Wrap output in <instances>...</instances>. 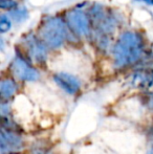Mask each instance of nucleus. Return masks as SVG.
<instances>
[{
    "mask_svg": "<svg viewBox=\"0 0 153 154\" xmlns=\"http://www.w3.org/2000/svg\"><path fill=\"white\" fill-rule=\"evenodd\" d=\"M143 39L134 32H126L118 38L113 47V59L116 67L133 64L143 54Z\"/></svg>",
    "mask_w": 153,
    "mask_h": 154,
    "instance_id": "f257e3e1",
    "label": "nucleus"
},
{
    "mask_svg": "<svg viewBox=\"0 0 153 154\" xmlns=\"http://www.w3.org/2000/svg\"><path fill=\"white\" fill-rule=\"evenodd\" d=\"M150 108L153 110V94H152V97H150Z\"/></svg>",
    "mask_w": 153,
    "mask_h": 154,
    "instance_id": "2eb2a0df",
    "label": "nucleus"
},
{
    "mask_svg": "<svg viewBox=\"0 0 153 154\" xmlns=\"http://www.w3.org/2000/svg\"><path fill=\"white\" fill-rule=\"evenodd\" d=\"M147 154H153V150H150L149 152H148Z\"/></svg>",
    "mask_w": 153,
    "mask_h": 154,
    "instance_id": "dca6fc26",
    "label": "nucleus"
},
{
    "mask_svg": "<svg viewBox=\"0 0 153 154\" xmlns=\"http://www.w3.org/2000/svg\"><path fill=\"white\" fill-rule=\"evenodd\" d=\"M10 15L12 17L13 20H15L16 22H22V21L26 20L27 17H29V12H27V8L25 6H21L12 10L10 12Z\"/></svg>",
    "mask_w": 153,
    "mask_h": 154,
    "instance_id": "1a4fd4ad",
    "label": "nucleus"
},
{
    "mask_svg": "<svg viewBox=\"0 0 153 154\" xmlns=\"http://www.w3.org/2000/svg\"><path fill=\"white\" fill-rule=\"evenodd\" d=\"M67 24L78 36H87L90 32V24L87 16L80 10H70L66 13Z\"/></svg>",
    "mask_w": 153,
    "mask_h": 154,
    "instance_id": "20e7f679",
    "label": "nucleus"
},
{
    "mask_svg": "<svg viewBox=\"0 0 153 154\" xmlns=\"http://www.w3.org/2000/svg\"><path fill=\"white\" fill-rule=\"evenodd\" d=\"M55 82L68 94H75L81 87V82L76 75L67 72H59L54 75Z\"/></svg>",
    "mask_w": 153,
    "mask_h": 154,
    "instance_id": "0eeeda50",
    "label": "nucleus"
},
{
    "mask_svg": "<svg viewBox=\"0 0 153 154\" xmlns=\"http://www.w3.org/2000/svg\"><path fill=\"white\" fill-rule=\"evenodd\" d=\"M40 34L45 44L51 48H58L62 46L66 39L65 24L57 17L47 18L41 26Z\"/></svg>",
    "mask_w": 153,
    "mask_h": 154,
    "instance_id": "f03ea898",
    "label": "nucleus"
},
{
    "mask_svg": "<svg viewBox=\"0 0 153 154\" xmlns=\"http://www.w3.org/2000/svg\"><path fill=\"white\" fill-rule=\"evenodd\" d=\"M23 140L17 133L12 130H4L1 131V154L8 152H17L22 149Z\"/></svg>",
    "mask_w": 153,
    "mask_h": 154,
    "instance_id": "423d86ee",
    "label": "nucleus"
},
{
    "mask_svg": "<svg viewBox=\"0 0 153 154\" xmlns=\"http://www.w3.org/2000/svg\"><path fill=\"white\" fill-rule=\"evenodd\" d=\"M8 112H10V105L8 103H2L1 104V114L2 116H8Z\"/></svg>",
    "mask_w": 153,
    "mask_h": 154,
    "instance_id": "f8f14e48",
    "label": "nucleus"
},
{
    "mask_svg": "<svg viewBox=\"0 0 153 154\" xmlns=\"http://www.w3.org/2000/svg\"><path fill=\"white\" fill-rule=\"evenodd\" d=\"M25 46L33 60L36 62H44L47 58V49L44 41L39 40L34 35H27L24 38Z\"/></svg>",
    "mask_w": 153,
    "mask_h": 154,
    "instance_id": "39448f33",
    "label": "nucleus"
},
{
    "mask_svg": "<svg viewBox=\"0 0 153 154\" xmlns=\"http://www.w3.org/2000/svg\"><path fill=\"white\" fill-rule=\"evenodd\" d=\"M17 91V84L14 80L12 79H5L2 80L0 84V94L2 99H10L15 94Z\"/></svg>",
    "mask_w": 153,
    "mask_h": 154,
    "instance_id": "6e6552de",
    "label": "nucleus"
},
{
    "mask_svg": "<svg viewBox=\"0 0 153 154\" xmlns=\"http://www.w3.org/2000/svg\"><path fill=\"white\" fill-rule=\"evenodd\" d=\"M137 1H145L148 4H152L153 5V0H137Z\"/></svg>",
    "mask_w": 153,
    "mask_h": 154,
    "instance_id": "4468645a",
    "label": "nucleus"
},
{
    "mask_svg": "<svg viewBox=\"0 0 153 154\" xmlns=\"http://www.w3.org/2000/svg\"><path fill=\"white\" fill-rule=\"evenodd\" d=\"M17 6H18V3L15 0H0V8L2 10L12 11L16 8Z\"/></svg>",
    "mask_w": 153,
    "mask_h": 154,
    "instance_id": "9d476101",
    "label": "nucleus"
},
{
    "mask_svg": "<svg viewBox=\"0 0 153 154\" xmlns=\"http://www.w3.org/2000/svg\"><path fill=\"white\" fill-rule=\"evenodd\" d=\"M12 72L17 79L21 81H37L40 78V73L36 68L29 64L23 58L17 56L12 63Z\"/></svg>",
    "mask_w": 153,
    "mask_h": 154,
    "instance_id": "7ed1b4c3",
    "label": "nucleus"
},
{
    "mask_svg": "<svg viewBox=\"0 0 153 154\" xmlns=\"http://www.w3.org/2000/svg\"><path fill=\"white\" fill-rule=\"evenodd\" d=\"M12 24H11L10 19L4 15H1V19H0V32H5L11 29Z\"/></svg>",
    "mask_w": 153,
    "mask_h": 154,
    "instance_id": "9b49d317",
    "label": "nucleus"
},
{
    "mask_svg": "<svg viewBox=\"0 0 153 154\" xmlns=\"http://www.w3.org/2000/svg\"><path fill=\"white\" fill-rule=\"evenodd\" d=\"M150 140H151V143L153 145V127L151 128V130H150Z\"/></svg>",
    "mask_w": 153,
    "mask_h": 154,
    "instance_id": "ddd939ff",
    "label": "nucleus"
}]
</instances>
